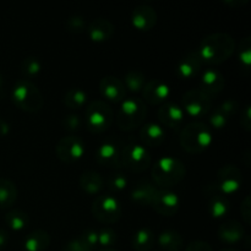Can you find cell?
<instances>
[{
    "instance_id": "cell-33",
    "label": "cell",
    "mask_w": 251,
    "mask_h": 251,
    "mask_svg": "<svg viewBox=\"0 0 251 251\" xmlns=\"http://www.w3.org/2000/svg\"><path fill=\"white\" fill-rule=\"evenodd\" d=\"M42 70V63L36 56L25 58L21 63V73L25 77H33L37 76Z\"/></svg>"
},
{
    "instance_id": "cell-46",
    "label": "cell",
    "mask_w": 251,
    "mask_h": 251,
    "mask_svg": "<svg viewBox=\"0 0 251 251\" xmlns=\"http://www.w3.org/2000/svg\"><path fill=\"white\" fill-rule=\"evenodd\" d=\"M10 132V124L0 117V136H5Z\"/></svg>"
},
{
    "instance_id": "cell-13",
    "label": "cell",
    "mask_w": 251,
    "mask_h": 251,
    "mask_svg": "<svg viewBox=\"0 0 251 251\" xmlns=\"http://www.w3.org/2000/svg\"><path fill=\"white\" fill-rule=\"evenodd\" d=\"M120 153H122V146H119L113 140H105L96 150L95 158L100 166L118 168L120 167Z\"/></svg>"
},
{
    "instance_id": "cell-15",
    "label": "cell",
    "mask_w": 251,
    "mask_h": 251,
    "mask_svg": "<svg viewBox=\"0 0 251 251\" xmlns=\"http://www.w3.org/2000/svg\"><path fill=\"white\" fill-rule=\"evenodd\" d=\"M158 119L164 126L171 127V129H179L181 126L184 122V117H185V113H184L183 108L180 107L176 103H164L161 107L158 108Z\"/></svg>"
},
{
    "instance_id": "cell-21",
    "label": "cell",
    "mask_w": 251,
    "mask_h": 251,
    "mask_svg": "<svg viewBox=\"0 0 251 251\" xmlns=\"http://www.w3.org/2000/svg\"><path fill=\"white\" fill-rule=\"evenodd\" d=\"M202 63L201 58L199 56L198 51H191V53L186 54L184 58H181V60L179 61L178 66H176V71H178V75L181 78H193L198 75L201 71L202 68Z\"/></svg>"
},
{
    "instance_id": "cell-44",
    "label": "cell",
    "mask_w": 251,
    "mask_h": 251,
    "mask_svg": "<svg viewBox=\"0 0 251 251\" xmlns=\"http://www.w3.org/2000/svg\"><path fill=\"white\" fill-rule=\"evenodd\" d=\"M240 212H242L243 218H244L245 223H247V225H249L250 217H251V200H250V196H247V198L243 200L242 205H240Z\"/></svg>"
},
{
    "instance_id": "cell-49",
    "label": "cell",
    "mask_w": 251,
    "mask_h": 251,
    "mask_svg": "<svg viewBox=\"0 0 251 251\" xmlns=\"http://www.w3.org/2000/svg\"><path fill=\"white\" fill-rule=\"evenodd\" d=\"M221 251H239V250L233 249V248H226V249H223V250H221Z\"/></svg>"
},
{
    "instance_id": "cell-8",
    "label": "cell",
    "mask_w": 251,
    "mask_h": 251,
    "mask_svg": "<svg viewBox=\"0 0 251 251\" xmlns=\"http://www.w3.org/2000/svg\"><path fill=\"white\" fill-rule=\"evenodd\" d=\"M122 212L123 210L119 200L109 194L97 196L92 203L93 217L105 225L118 222L122 217Z\"/></svg>"
},
{
    "instance_id": "cell-40",
    "label": "cell",
    "mask_w": 251,
    "mask_h": 251,
    "mask_svg": "<svg viewBox=\"0 0 251 251\" xmlns=\"http://www.w3.org/2000/svg\"><path fill=\"white\" fill-rule=\"evenodd\" d=\"M63 251H92V248L86 244L82 238L77 237L66 243L65 247L63 248Z\"/></svg>"
},
{
    "instance_id": "cell-18",
    "label": "cell",
    "mask_w": 251,
    "mask_h": 251,
    "mask_svg": "<svg viewBox=\"0 0 251 251\" xmlns=\"http://www.w3.org/2000/svg\"><path fill=\"white\" fill-rule=\"evenodd\" d=\"M131 24L139 31H150L157 24V12L150 5H139L132 10Z\"/></svg>"
},
{
    "instance_id": "cell-45",
    "label": "cell",
    "mask_w": 251,
    "mask_h": 251,
    "mask_svg": "<svg viewBox=\"0 0 251 251\" xmlns=\"http://www.w3.org/2000/svg\"><path fill=\"white\" fill-rule=\"evenodd\" d=\"M240 124L244 127L247 131H249L251 127V114H250V105L248 104L244 108V112L242 113V119H240Z\"/></svg>"
},
{
    "instance_id": "cell-12",
    "label": "cell",
    "mask_w": 251,
    "mask_h": 251,
    "mask_svg": "<svg viewBox=\"0 0 251 251\" xmlns=\"http://www.w3.org/2000/svg\"><path fill=\"white\" fill-rule=\"evenodd\" d=\"M180 203L181 200L178 194L171 189H158L151 207H153V210L161 216L171 217L178 212Z\"/></svg>"
},
{
    "instance_id": "cell-9",
    "label": "cell",
    "mask_w": 251,
    "mask_h": 251,
    "mask_svg": "<svg viewBox=\"0 0 251 251\" xmlns=\"http://www.w3.org/2000/svg\"><path fill=\"white\" fill-rule=\"evenodd\" d=\"M181 108L184 113L193 118H201L212 108V97L206 95L200 88H193L184 93L181 98Z\"/></svg>"
},
{
    "instance_id": "cell-7",
    "label": "cell",
    "mask_w": 251,
    "mask_h": 251,
    "mask_svg": "<svg viewBox=\"0 0 251 251\" xmlns=\"http://www.w3.org/2000/svg\"><path fill=\"white\" fill-rule=\"evenodd\" d=\"M151 154L149 150L139 142H127L122 146L120 153V167H124L127 171L140 173L151 166Z\"/></svg>"
},
{
    "instance_id": "cell-30",
    "label": "cell",
    "mask_w": 251,
    "mask_h": 251,
    "mask_svg": "<svg viewBox=\"0 0 251 251\" xmlns=\"http://www.w3.org/2000/svg\"><path fill=\"white\" fill-rule=\"evenodd\" d=\"M146 82L147 81L145 74L141 70H136V69L127 71L124 77V81H123L125 88L131 91V92H141Z\"/></svg>"
},
{
    "instance_id": "cell-29",
    "label": "cell",
    "mask_w": 251,
    "mask_h": 251,
    "mask_svg": "<svg viewBox=\"0 0 251 251\" xmlns=\"http://www.w3.org/2000/svg\"><path fill=\"white\" fill-rule=\"evenodd\" d=\"M229 206L230 205L227 196L222 195L220 193L212 194L210 196V201H208V212L212 217L222 218L228 215L230 208Z\"/></svg>"
},
{
    "instance_id": "cell-28",
    "label": "cell",
    "mask_w": 251,
    "mask_h": 251,
    "mask_svg": "<svg viewBox=\"0 0 251 251\" xmlns=\"http://www.w3.org/2000/svg\"><path fill=\"white\" fill-rule=\"evenodd\" d=\"M17 188L10 179L0 178V208H9L16 202Z\"/></svg>"
},
{
    "instance_id": "cell-36",
    "label": "cell",
    "mask_w": 251,
    "mask_h": 251,
    "mask_svg": "<svg viewBox=\"0 0 251 251\" xmlns=\"http://www.w3.org/2000/svg\"><path fill=\"white\" fill-rule=\"evenodd\" d=\"M117 242V233L112 228H103L98 232V245L104 248H110Z\"/></svg>"
},
{
    "instance_id": "cell-47",
    "label": "cell",
    "mask_w": 251,
    "mask_h": 251,
    "mask_svg": "<svg viewBox=\"0 0 251 251\" xmlns=\"http://www.w3.org/2000/svg\"><path fill=\"white\" fill-rule=\"evenodd\" d=\"M7 242H9V234H7L6 230L0 229V250L6 247Z\"/></svg>"
},
{
    "instance_id": "cell-43",
    "label": "cell",
    "mask_w": 251,
    "mask_h": 251,
    "mask_svg": "<svg viewBox=\"0 0 251 251\" xmlns=\"http://www.w3.org/2000/svg\"><path fill=\"white\" fill-rule=\"evenodd\" d=\"M185 251H213L212 247L203 240H194L186 247Z\"/></svg>"
},
{
    "instance_id": "cell-6",
    "label": "cell",
    "mask_w": 251,
    "mask_h": 251,
    "mask_svg": "<svg viewBox=\"0 0 251 251\" xmlns=\"http://www.w3.org/2000/svg\"><path fill=\"white\" fill-rule=\"evenodd\" d=\"M114 122V112L105 100H97L87 105L85 112V126L93 134L107 131Z\"/></svg>"
},
{
    "instance_id": "cell-3",
    "label": "cell",
    "mask_w": 251,
    "mask_h": 251,
    "mask_svg": "<svg viewBox=\"0 0 251 251\" xmlns=\"http://www.w3.org/2000/svg\"><path fill=\"white\" fill-rule=\"evenodd\" d=\"M147 115V104L141 98L127 97L120 102L115 115V123L123 131H131L140 127Z\"/></svg>"
},
{
    "instance_id": "cell-2",
    "label": "cell",
    "mask_w": 251,
    "mask_h": 251,
    "mask_svg": "<svg viewBox=\"0 0 251 251\" xmlns=\"http://www.w3.org/2000/svg\"><path fill=\"white\" fill-rule=\"evenodd\" d=\"M185 164L174 157H162L152 167V178L156 186L171 189L185 178Z\"/></svg>"
},
{
    "instance_id": "cell-38",
    "label": "cell",
    "mask_w": 251,
    "mask_h": 251,
    "mask_svg": "<svg viewBox=\"0 0 251 251\" xmlns=\"http://www.w3.org/2000/svg\"><path fill=\"white\" fill-rule=\"evenodd\" d=\"M81 125H82V120H81L80 115L75 114V113H71V114H68L64 117L63 126L69 132L77 131V130H80Z\"/></svg>"
},
{
    "instance_id": "cell-42",
    "label": "cell",
    "mask_w": 251,
    "mask_h": 251,
    "mask_svg": "<svg viewBox=\"0 0 251 251\" xmlns=\"http://www.w3.org/2000/svg\"><path fill=\"white\" fill-rule=\"evenodd\" d=\"M83 240L86 242V244L90 245L93 249V247L98 245V230L96 229H86L82 233V235H80Z\"/></svg>"
},
{
    "instance_id": "cell-24",
    "label": "cell",
    "mask_w": 251,
    "mask_h": 251,
    "mask_svg": "<svg viewBox=\"0 0 251 251\" xmlns=\"http://www.w3.org/2000/svg\"><path fill=\"white\" fill-rule=\"evenodd\" d=\"M80 186L85 193L97 195L104 186V179L95 169H86L80 176Z\"/></svg>"
},
{
    "instance_id": "cell-27",
    "label": "cell",
    "mask_w": 251,
    "mask_h": 251,
    "mask_svg": "<svg viewBox=\"0 0 251 251\" xmlns=\"http://www.w3.org/2000/svg\"><path fill=\"white\" fill-rule=\"evenodd\" d=\"M156 235L150 228H140L132 237V248L136 251H150L153 248Z\"/></svg>"
},
{
    "instance_id": "cell-41",
    "label": "cell",
    "mask_w": 251,
    "mask_h": 251,
    "mask_svg": "<svg viewBox=\"0 0 251 251\" xmlns=\"http://www.w3.org/2000/svg\"><path fill=\"white\" fill-rule=\"evenodd\" d=\"M228 119L223 114H221L218 110H213L212 114L210 117V124L211 126H213L215 129H223V127L227 125Z\"/></svg>"
},
{
    "instance_id": "cell-34",
    "label": "cell",
    "mask_w": 251,
    "mask_h": 251,
    "mask_svg": "<svg viewBox=\"0 0 251 251\" xmlns=\"http://www.w3.org/2000/svg\"><path fill=\"white\" fill-rule=\"evenodd\" d=\"M65 26L69 32L75 34L87 31V22H86L85 17L80 16V15H73L69 17L65 22Z\"/></svg>"
},
{
    "instance_id": "cell-25",
    "label": "cell",
    "mask_w": 251,
    "mask_h": 251,
    "mask_svg": "<svg viewBox=\"0 0 251 251\" xmlns=\"http://www.w3.org/2000/svg\"><path fill=\"white\" fill-rule=\"evenodd\" d=\"M50 244V235L43 229H37L29 233L24 243L26 251H44Z\"/></svg>"
},
{
    "instance_id": "cell-14",
    "label": "cell",
    "mask_w": 251,
    "mask_h": 251,
    "mask_svg": "<svg viewBox=\"0 0 251 251\" xmlns=\"http://www.w3.org/2000/svg\"><path fill=\"white\" fill-rule=\"evenodd\" d=\"M141 92L142 100L145 103L152 105H159L163 104L164 100L171 96V87L164 81L154 78V80L147 81Z\"/></svg>"
},
{
    "instance_id": "cell-4",
    "label": "cell",
    "mask_w": 251,
    "mask_h": 251,
    "mask_svg": "<svg viewBox=\"0 0 251 251\" xmlns=\"http://www.w3.org/2000/svg\"><path fill=\"white\" fill-rule=\"evenodd\" d=\"M211 144H212V131L205 123H189L181 129L180 145L189 153H201L207 150Z\"/></svg>"
},
{
    "instance_id": "cell-26",
    "label": "cell",
    "mask_w": 251,
    "mask_h": 251,
    "mask_svg": "<svg viewBox=\"0 0 251 251\" xmlns=\"http://www.w3.org/2000/svg\"><path fill=\"white\" fill-rule=\"evenodd\" d=\"M158 244L163 251H180L184 247V238L178 230L166 229L158 235Z\"/></svg>"
},
{
    "instance_id": "cell-31",
    "label": "cell",
    "mask_w": 251,
    "mask_h": 251,
    "mask_svg": "<svg viewBox=\"0 0 251 251\" xmlns=\"http://www.w3.org/2000/svg\"><path fill=\"white\" fill-rule=\"evenodd\" d=\"M87 102V93L78 87L69 88L64 95V103L70 109H80Z\"/></svg>"
},
{
    "instance_id": "cell-50",
    "label": "cell",
    "mask_w": 251,
    "mask_h": 251,
    "mask_svg": "<svg viewBox=\"0 0 251 251\" xmlns=\"http://www.w3.org/2000/svg\"><path fill=\"white\" fill-rule=\"evenodd\" d=\"M1 86H2V76L0 75V88H1Z\"/></svg>"
},
{
    "instance_id": "cell-35",
    "label": "cell",
    "mask_w": 251,
    "mask_h": 251,
    "mask_svg": "<svg viewBox=\"0 0 251 251\" xmlns=\"http://www.w3.org/2000/svg\"><path fill=\"white\" fill-rule=\"evenodd\" d=\"M107 188L112 191H122L127 186V179L122 173H113L105 180Z\"/></svg>"
},
{
    "instance_id": "cell-19",
    "label": "cell",
    "mask_w": 251,
    "mask_h": 251,
    "mask_svg": "<svg viewBox=\"0 0 251 251\" xmlns=\"http://www.w3.org/2000/svg\"><path fill=\"white\" fill-rule=\"evenodd\" d=\"M157 191H158V188L156 186V184L147 180H141L135 184L130 196L136 205L152 206V202L157 195Z\"/></svg>"
},
{
    "instance_id": "cell-20",
    "label": "cell",
    "mask_w": 251,
    "mask_h": 251,
    "mask_svg": "<svg viewBox=\"0 0 251 251\" xmlns=\"http://www.w3.org/2000/svg\"><path fill=\"white\" fill-rule=\"evenodd\" d=\"M87 33L93 42H105L114 34V25L107 19H95L87 25Z\"/></svg>"
},
{
    "instance_id": "cell-16",
    "label": "cell",
    "mask_w": 251,
    "mask_h": 251,
    "mask_svg": "<svg viewBox=\"0 0 251 251\" xmlns=\"http://www.w3.org/2000/svg\"><path fill=\"white\" fill-rule=\"evenodd\" d=\"M100 92L105 100L122 102L126 98V88L120 78L115 76H104L100 81Z\"/></svg>"
},
{
    "instance_id": "cell-48",
    "label": "cell",
    "mask_w": 251,
    "mask_h": 251,
    "mask_svg": "<svg viewBox=\"0 0 251 251\" xmlns=\"http://www.w3.org/2000/svg\"><path fill=\"white\" fill-rule=\"evenodd\" d=\"M100 251H118V250L113 249V248H104V249H102V250H100Z\"/></svg>"
},
{
    "instance_id": "cell-37",
    "label": "cell",
    "mask_w": 251,
    "mask_h": 251,
    "mask_svg": "<svg viewBox=\"0 0 251 251\" xmlns=\"http://www.w3.org/2000/svg\"><path fill=\"white\" fill-rule=\"evenodd\" d=\"M239 59L245 68H249L251 63V39L250 37H245L240 43Z\"/></svg>"
},
{
    "instance_id": "cell-17",
    "label": "cell",
    "mask_w": 251,
    "mask_h": 251,
    "mask_svg": "<svg viewBox=\"0 0 251 251\" xmlns=\"http://www.w3.org/2000/svg\"><path fill=\"white\" fill-rule=\"evenodd\" d=\"M225 76L217 69H205L200 77V90L210 97L218 95L225 88Z\"/></svg>"
},
{
    "instance_id": "cell-10",
    "label": "cell",
    "mask_w": 251,
    "mask_h": 251,
    "mask_svg": "<svg viewBox=\"0 0 251 251\" xmlns=\"http://www.w3.org/2000/svg\"><path fill=\"white\" fill-rule=\"evenodd\" d=\"M216 178V189L218 193L227 196L235 193L243 183L242 171L234 164H227L218 169Z\"/></svg>"
},
{
    "instance_id": "cell-39",
    "label": "cell",
    "mask_w": 251,
    "mask_h": 251,
    "mask_svg": "<svg viewBox=\"0 0 251 251\" xmlns=\"http://www.w3.org/2000/svg\"><path fill=\"white\" fill-rule=\"evenodd\" d=\"M238 109H239V104H238L237 100H225V102L221 103V104L218 105V108H216V110H218L221 114L225 115L227 119L233 117V115L238 112Z\"/></svg>"
},
{
    "instance_id": "cell-5",
    "label": "cell",
    "mask_w": 251,
    "mask_h": 251,
    "mask_svg": "<svg viewBox=\"0 0 251 251\" xmlns=\"http://www.w3.org/2000/svg\"><path fill=\"white\" fill-rule=\"evenodd\" d=\"M11 95L16 107L25 112L36 113L41 110L44 104V98L41 91L27 78H22L15 83Z\"/></svg>"
},
{
    "instance_id": "cell-23",
    "label": "cell",
    "mask_w": 251,
    "mask_h": 251,
    "mask_svg": "<svg viewBox=\"0 0 251 251\" xmlns=\"http://www.w3.org/2000/svg\"><path fill=\"white\" fill-rule=\"evenodd\" d=\"M166 132L161 124L157 123H147L140 129V139L144 145L150 147H157L164 141Z\"/></svg>"
},
{
    "instance_id": "cell-32",
    "label": "cell",
    "mask_w": 251,
    "mask_h": 251,
    "mask_svg": "<svg viewBox=\"0 0 251 251\" xmlns=\"http://www.w3.org/2000/svg\"><path fill=\"white\" fill-rule=\"evenodd\" d=\"M5 222L12 230H22L28 223V216L21 210H11L5 216Z\"/></svg>"
},
{
    "instance_id": "cell-1",
    "label": "cell",
    "mask_w": 251,
    "mask_h": 251,
    "mask_svg": "<svg viewBox=\"0 0 251 251\" xmlns=\"http://www.w3.org/2000/svg\"><path fill=\"white\" fill-rule=\"evenodd\" d=\"M234 49L235 43L232 36L227 33H212L201 41L196 51L203 63L217 65L229 59Z\"/></svg>"
},
{
    "instance_id": "cell-11",
    "label": "cell",
    "mask_w": 251,
    "mask_h": 251,
    "mask_svg": "<svg viewBox=\"0 0 251 251\" xmlns=\"http://www.w3.org/2000/svg\"><path fill=\"white\" fill-rule=\"evenodd\" d=\"M85 142L76 135H68L61 137L55 147V153L59 159L65 163H74L82 158L85 154Z\"/></svg>"
},
{
    "instance_id": "cell-22",
    "label": "cell",
    "mask_w": 251,
    "mask_h": 251,
    "mask_svg": "<svg viewBox=\"0 0 251 251\" xmlns=\"http://www.w3.org/2000/svg\"><path fill=\"white\" fill-rule=\"evenodd\" d=\"M244 227L235 220H229L222 223L218 228V238L226 244H235L244 237Z\"/></svg>"
}]
</instances>
